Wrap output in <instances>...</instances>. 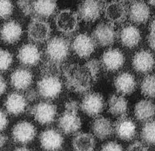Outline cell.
Instances as JSON below:
<instances>
[{"label": "cell", "instance_id": "cell-1", "mask_svg": "<svg viewBox=\"0 0 155 151\" xmlns=\"http://www.w3.org/2000/svg\"><path fill=\"white\" fill-rule=\"evenodd\" d=\"M101 63L97 59L87 61L84 64H65L62 73L67 88L76 93L87 94L96 82Z\"/></svg>", "mask_w": 155, "mask_h": 151}, {"label": "cell", "instance_id": "cell-2", "mask_svg": "<svg viewBox=\"0 0 155 151\" xmlns=\"http://www.w3.org/2000/svg\"><path fill=\"white\" fill-rule=\"evenodd\" d=\"M70 48V42L63 36H56L50 39L45 49L46 60L42 67V75L58 77L69 56Z\"/></svg>", "mask_w": 155, "mask_h": 151}, {"label": "cell", "instance_id": "cell-3", "mask_svg": "<svg viewBox=\"0 0 155 151\" xmlns=\"http://www.w3.org/2000/svg\"><path fill=\"white\" fill-rule=\"evenodd\" d=\"M38 95L45 99H54L58 96L62 90V83L58 76L43 75L37 82Z\"/></svg>", "mask_w": 155, "mask_h": 151}, {"label": "cell", "instance_id": "cell-4", "mask_svg": "<svg viewBox=\"0 0 155 151\" xmlns=\"http://www.w3.org/2000/svg\"><path fill=\"white\" fill-rule=\"evenodd\" d=\"M104 2L95 0L82 2L78 8V17L86 22H93L98 19L105 6Z\"/></svg>", "mask_w": 155, "mask_h": 151}, {"label": "cell", "instance_id": "cell-5", "mask_svg": "<svg viewBox=\"0 0 155 151\" xmlns=\"http://www.w3.org/2000/svg\"><path fill=\"white\" fill-rule=\"evenodd\" d=\"M29 114L41 125H49L52 123L57 116V106L49 102L38 103L29 109Z\"/></svg>", "mask_w": 155, "mask_h": 151}, {"label": "cell", "instance_id": "cell-6", "mask_svg": "<svg viewBox=\"0 0 155 151\" xmlns=\"http://www.w3.org/2000/svg\"><path fill=\"white\" fill-rule=\"evenodd\" d=\"M92 37L97 46L106 47L115 42L117 39V32L113 23L102 22L97 25L93 32Z\"/></svg>", "mask_w": 155, "mask_h": 151}, {"label": "cell", "instance_id": "cell-7", "mask_svg": "<svg viewBox=\"0 0 155 151\" xmlns=\"http://www.w3.org/2000/svg\"><path fill=\"white\" fill-rule=\"evenodd\" d=\"M76 12L70 9L61 11L55 17V24L58 30L64 34L69 35L78 29L79 19Z\"/></svg>", "mask_w": 155, "mask_h": 151}, {"label": "cell", "instance_id": "cell-8", "mask_svg": "<svg viewBox=\"0 0 155 151\" xmlns=\"http://www.w3.org/2000/svg\"><path fill=\"white\" fill-rule=\"evenodd\" d=\"M80 107L87 116L96 118L104 109V99L99 93H87L82 100Z\"/></svg>", "mask_w": 155, "mask_h": 151}, {"label": "cell", "instance_id": "cell-9", "mask_svg": "<svg viewBox=\"0 0 155 151\" xmlns=\"http://www.w3.org/2000/svg\"><path fill=\"white\" fill-rule=\"evenodd\" d=\"M28 34L29 39L34 42H45L51 34L50 24L43 19L33 17L29 24Z\"/></svg>", "mask_w": 155, "mask_h": 151}, {"label": "cell", "instance_id": "cell-10", "mask_svg": "<svg viewBox=\"0 0 155 151\" xmlns=\"http://www.w3.org/2000/svg\"><path fill=\"white\" fill-rule=\"evenodd\" d=\"M96 46L92 36L87 33L77 35L71 45L73 52L78 56L83 59L90 57L94 53Z\"/></svg>", "mask_w": 155, "mask_h": 151}, {"label": "cell", "instance_id": "cell-11", "mask_svg": "<svg viewBox=\"0 0 155 151\" xmlns=\"http://www.w3.org/2000/svg\"><path fill=\"white\" fill-rule=\"evenodd\" d=\"M76 110L64 109L58 120L60 130L64 134H70L78 131L81 127V120Z\"/></svg>", "mask_w": 155, "mask_h": 151}, {"label": "cell", "instance_id": "cell-12", "mask_svg": "<svg viewBox=\"0 0 155 151\" xmlns=\"http://www.w3.org/2000/svg\"><path fill=\"white\" fill-rule=\"evenodd\" d=\"M37 134L34 125L27 121H22L16 124L12 130V136L15 142L28 144L32 141Z\"/></svg>", "mask_w": 155, "mask_h": 151}, {"label": "cell", "instance_id": "cell-13", "mask_svg": "<svg viewBox=\"0 0 155 151\" xmlns=\"http://www.w3.org/2000/svg\"><path fill=\"white\" fill-rule=\"evenodd\" d=\"M125 61V56L119 49H110L102 54L101 64L107 71H115L124 66Z\"/></svg>", "mask_w": 155, "mask_h": 151}, {"label": "cell", "instance_id": "cell-14", "mask_svg": "<svg viewBox=\"0 0 155 151\" xmlns=\"http://www.w3.org/2000/svg\"><path fill=\"white\" fill-rule=\"evenodd\" d=\"M17 57L23 66H35L41 60V53L35 45L29 43L21 47Z\"/></svg>", "mask_w": 155, "mask_h": 151}, {"label": "cell", "instance_id": "cell-15", "mask_svg": "<svg viewBox=\"0 0 155 151\" xmlns=\"http://www.w3.org/2000/svg\"><path fill=\"white\" fill-rule=\"evenodd\" d=\"M114 131L118 137L125 141L133 140L137 133L135 123L126 116L120 117L114 125Z\"/></svg>", "mask_w": 155, "mask_h": 151}, {"label": "cell", "instance_id": "cell-16", "mask_svg": "<svg viewBox=\"0 0 155 151\" xmlns=\"http://www.w3.org/2000/svg\"><path fill=\"white\" fill-rule=\"evenodd\" d=\"M41 146L47 151H56L61 147L63 137L61 134L54 129H48L41 133L39 136Z\"/></svg>", "mask_w": 155, "mask_h": 151}, {"label": "cell", "instance_id": "cell-17", "mask_svg": "<svg viewBox=\"0 0 155 151\" xmlns=\"http://www.w3.org/2000/svg\"><path fill=\"white\" fill-rule=\"evenodd\" d=\"M104 12L105 17L112 23H120L127 19V10L125 5L121 2L114 1L106 4Z\"/></svg>", "mask_w": 155, "mask_h": 151}, {"label": "cell", "instance_id": "cell-18", "mask_svg": "<svg viewBox=\"0 0 155 151\" xmlns=\"http://www.w3.org/2000/svg\"><path fill=\"white\" fill-rule=\"evenodd\" d=\"M11 84L18 91L28 90L32 83V73L25 68H19L11 75Z\"/></svg>", "mask_w": 155, "mask_h": 151}, {"label": "cell", "instance_id": "cell-19", "mask_svg": "<svg viewBox=\"0 0 155 151\" xmlns=\"http://www.w3.org/2000/svg\"><path fill=\"white\" fill-rule=\"evenodd\" d=\"M22 33V27L16 20H9L3 23L1 29L2 40L8 44L18 42Z\"/></svg>", "mask_w": 155, "mask_h": 151}, {"label": "cell", "instance_id": "cell-20", "mask_svg": "<svg viewBox=\"0 0 155 151\" xmlns=\"http://www.w3.org/2000/svg\"><path fill=\"white\" fill-rule=\"evenodd\" d=\"M28 104V101L25 96L14 92L8 96L5 102V107L10 114L18 116L25 110Z\"/></svg>", "mask_w": 155, "mask_h": 151}, {"label": "cell", "instance_id": "cell-21", "mask_svg": "<svg viewBox=\"0 0 155 151\" xmlns=\"http://www.w3.org/2000/svg\"><path fill=\"white\" fill-rule=\"evenodd\" d=\"M114 86L119 93L129 95L135 90L137 82L133 75L128 72H122L115 79Z\"/></svg>", "mask_w": 155, "mask_h": 151}, {"label": "cell", "instance_id": "cell-22", "mask_svg": "<svg viewBox=\"0 0 155 151\" xmlns=\"http://www.w3.org/2000/svg\"><path fill=\"white\" fill-rule=\"evenodd\" d=\"M154 65V59L153 56L148 51L142 50L137 53L133 57L132 66L138 72L147 73L151 71Z\"/></svg>", "mask_w": 155, "mask_h": 151}, {"label": "cell", "instance_id": "cell-23", "mask_svg": "<svg viewBox=\"0 0 155 151\" xmlns=\"http://www.w3.org/2000/svg\"><path fill=\"white\" fill-rule=\"evenodd\" d=\"M91 130L94 134L102 140L110 137L114 131L111 121L102 116L95 118L91 125Z\"/></svg>", "mask_w": 155, "mask_h": 151}, {"label": "cell", "instance_id": "cell-24", "mask_svg": "<svg viewBox=\"0 0 155 151\" xmlns=\"http://www.w3.org/2000/svg\"><path fill=\"white\" fill-rule=\"evenodd\" d=\"M57 6L56 1H32V15L36 18H48L55 13Z\"/></svg>", "mask_w": 155, "mask_h": 151}, {"label": "cell", "instance_id": "cell-25", "mask_svg": "<svg viewBox=\"0 0 155 151\" xmlns=\"http://www.w3.org/2000/svg\"><path fill=\"white\" fill-rule=\"evenodd\" d=\"M128 16L130 19L136 23H145L150 17V10L145 3L135 2L128 10Z\"/></svg>", "mask_w": 155, "mask_h": 151}, {"label": "cell", "instance_id": "cell-26", "mask_svg": "<svg viewBox=\"0 0 155 151\" xmlns=\"http://www.w3.org/2000/svg\"><path fill=\"white\" fill-rule=\"evenodd\" d=\"M72 145L74 151H93L96 146V141L93 134L79 132L73 138Z\"/></svg>", "mask_w": 155, "mask_h": 151}, {"label": "cell", "instance_id": "cell-27", "mask_svg": "<svg viewBox=\"0 0 155 151\" xmlns=\"http://www.w3.org/2000/svg\"><path fill=\"white\" fill-rule=\"evenodd\" d=\"M120 39L124 46L128 48H134L141 40L140 32L135 26H126L122 29L120 33Z\"/></svg>", "mask_w": 155, "mask_h": 151}, {"label": "cell", "instance_id": "cell-28", "mask_svg": "<svg viewBox=\"0 0 155 151\" xmlns=\"http://www.w3.org/2000/svg\"><path fill=\"white\" fill-rule=\"evenodd\" d=\"M135 116L137 120L148 122L155 116V105L149 100H141L135 106Z\"/></svg>", "mask_w": 155, "mask_h": 151}, {"label": "cell", "instance_id": "cell-29", "mask_svg": "<svg viewBox=\"0 0 155 151\" xmlns=\"http://www.w3.org/2000/svg\"><path fill=\"white\" fill-rule=\"evenodd\" d=\"M109 111L110 114L115 117H122L126 116L128 102L122 96L111 95L108 99Z\"/></svg>", "mask_w": 155, "mask_h": 151}, {"label": "cell", "instance_id": "cell-30", "mask_svg": "<svg viewBox=\"0 0 155 151\" xmlns=\"http://www.w3.org/2000/svg\"><path fill=\"white\" fill-rule=\"evenodd\" d=\"M141 91L147 97H155V75H148L143 79L141 83Z\"/></svg>", "mask_w": 155, "mask_h": 151}, {"label": "cell", "instance_id": "cell-31", "mask_svg": "<svg viewBox=\"0 0 155 151\" xmlns=\"http://www.w3.org/2000/svg\"><path fill=\"white\" fill-rule=\"evenodd\" d=\"M141 136L146 143L155 144V120H150L146 122L142 128Z\"/></svg>", "mask_w": 155, "mask_h": 151}, {"label": "cell", "instance_id": "cell-32", "mask_svg": "<svg viewBox=\"0 0 155 151\" xmlns=\"http://www.w3.org/2000/svg\"><path fill=\"white\" fill-rule=\"evenodd\" d=\"M0 62H1L0 69L2 72L7 70L10 67L12 62V54L7 50L2 48L0 51Z\"/></svg>", "mask_w": 155, "mask_h": 151}, {"label": "cell", "instance_id": "cell-33", "mask_svg": "<svg viewBox=\"0 0 155 151\" xmlns=\"http://www.w3.org/2000/svg\"><path fill=\"white\" fill-rule=\"evenodd\" d=\"M13 12V5L10 1L2 0L0 2V16L3 19H8Z\"/></svg>", "mask_w": 155, "mask_h": 151}, {"label": "cell", "instance_id": "cell-34", "mask_svg": "<svg viewBox=\"0 0 155 151\" xmlns=\"http://www.w3.org/2000/svg\"><path fill=\"white\" fill-rule=\"evenodd\" d=\"M17 4L25 16L32 15V1H18Z\"/></svg>", "mask_w": 155, "mask_h": 151}, {"label": "cell", "instance_id": "cell-35", "mask_svg": "<svg viewBox=\"0 0 155 151\" xmlns=\"http://www.w3.org/2000/svg\"><path fill=\"white\" fill-rule=\"evenodd\" d=\"M101 151H123V149L117 142L110 141L102 146Z\"/></svg>", "mask_w": 155, "mask_h": 151}, {"label": "cell", "instance_id": "cell-36", "mask_svg": "<svg viewBox=\"0 0 155 151\" xmlns=\"http://www.w3.org/2000/svg\"><path fill=\"white\" fill-rule=\"evenodd\" d=\"M148 43L150 47L155 51V18L150 26V32L148 36Z\"/></svg>", "mask_w": 155, "mask_h": 151}, {"label": "cell", "instance_id": "cell-37", "mask_svg": "<svg viewBox=\"0 0 155 151\" xmlns=\"http://www.w3.org/2000/svg\"><path fill=\"white\" fill-rule=\"evenodd\" d=\"M127 151H148V150L141 143L136 141L128 146Z\"/></svg>", "mask_w": 155, "mask_h": 151}, {"label": "cell", "instance_id": "cell-38", "mask_svg": "<svg viewBox=\"0 0 155 151\" xmlns=\"http://www.w3.org/2000/svg\"><path fill=\"white\" fill-rule=\"evenodd\" d=\"M80 107L78 102L74 100H70L64 104V109L78 111Z\"/></svg>", "mask_w": 155, "mask_h": 151}, {"label": "cell", "instance_id": "cell-39", "mask_svg": "<svg viewBox=\"0 0 155 151\" xmlns=\"http://www.w3.org/2000/svg\"><path fill=\"white\" fill-rule=\"evenodd\" d=\"M38 95V93L37 91L34 90V89H30L28 90L25 94V97L28 100V101L32 102L34 100H36Z\"/></svg>", "mask_w": 155, "mask_h": 151}, {"label": "cell", "instance_id": "cell-40", "mask_svg": "<svg viewBox=\"0 0 155 151\" xmlns=\"http://www.w3.org/2000/svg\"><path fill=\"white\" fill-rule=\"evenodd\" d=\"M1 123H0V128L1 131H3L6 129L8 125V119L5 110H1Z\"/></svg>", "mask_w": 155, "mask_h": 151}, {"label": "cell", "instance_id": "cell-41", "mask_svg": "<svg viewBox=\"0 0 155 151\" xmlns=\"http://www.w3.org/2000/svg\"><path fill=\"white\" fill-rule=\"evenodd\" d=\"M0 93L2 95L3 93H5L6 88H7V83L5 78L1 75V78H0Z\"/></svg>", "mask_w": 155, "mask_h": 151}, {"label": "cell", "instance_id": "cell-42", "mask_svg": "<svg viewBox=\"0 0 155 151\" xmlns=\"http://www.w3.org/2000/svg\"><path fill=\"white\" fill-rule=\"evenodd\" d=\"M8 139V136L6 134H1V137H0V141H1V142H0V144H1L2 147L6 143Z\"/></svg>", "mask_w": 155, "mask_h": 151}, {"label": "cell", "instance_id": "cell-43", "mask_svg": "<svg viewBox=\"0 0 155 151\" xmlns=\"http://www.w3.org/2000/svg\"><path fill=\"white\" fill-rule=\"evenodd\" d=\"M14 151H32V150H31L30 149H29L28 148H25V147H19V148L16 149Z\"/></svg>", "mask_w": 155, "mask_h": 151}, {"label": "cell", "instance_id": "cell-44", "mask_svg": "<svg viewBox=\"0 0 155 151\" xmlns=\"http://www.w3.org/2000/svg\"><path fill=\"white\" fill-rule=\"evenodd\" d=\"M148 3L151 5H152V6H155V0H154H154H153V1H149Z\"/></svg>", "mask_w": 155, "mask_h": 151}]
</instances>
